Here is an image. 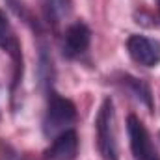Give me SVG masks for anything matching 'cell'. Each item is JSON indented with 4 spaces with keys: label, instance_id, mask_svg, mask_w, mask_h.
Wrapping results in <instances>:
<instances>
[{
    "label": "cell",
    "instance_id": "cell-11",
    "mask_svg": "<svg viewBox=\"0 0 160 160\" xmlns=\"http://www.w3.org/2000/svg\"><path fill=\"white\" fill-rule=\"evenodd\" d=\"M6 4H8V6L15 11V15H17V17H21L24 22L32 24L34 28H39V26H38V22L32 19V15H30L28 8H26V4H24V0H6Z\"/></svg>",
    "mask_w": 160,
    "mask_h": 160
},
{
    "label": "cell",
    "instance_id": "cell-1",
    "mask_svg": "<svg viewBox=\"0 0 160 160\" xmlns=\"http://www.w3.org/2000/svg\"><path fill=\"white\" fill-rule=\"evenodd\" d=\"M77 116H78V112H77V106L71 99L60 95L54 88L47 91V110H45L43 123H41L43 134L47 138L52 140L60 132L73 128Z\"/></svg>",
    "mask_w": 160,
    "mask_h": 160
},
{
    "label": "cell",
    "instance_id": "cell-7",
    "mask_svg": "<svg viewBox=\"0 0 160 160\" xmlns=\"http://www.w3.org/2000/svg\"><path fill=\"white\" fill-rule=\"evenodd\" d=\"M78 157V134L75 128H67L52 138L50 145L43 151V160H77Z\"/></svg>",
    "mask_w": 160,
    "mask_h": 160
},
{
    "label": "cell",
    "instance_id": "cell-9",
    "mask_svg": "<svg viewBox=\"0 0 160 160\" xmlns=\"http://www.w3.org/2000/svg\"><path fill=\"white\" fill-rule=\"evenodd\" d=\"M47 22L56 30L73 11V0H41Z\"/></svg>",
    "mask_w": 160,
    "mask_h": 160
},
{
    "label": "cell",
    "instance_id": "cell-6",
    "mask_svg": "<svg viewBox=\"0 0 160 160\" xmlns=\"http://www.w3.org/2000/svg\"><path fill=\"white\" fill-rule=\"evenodd\" d=\"M91 45V30L84 21H75L69 24L62 38V52L67 60H77L88 52Z\"/></svg>",
    "mask_w": 160,
    "mask_h": 160
},
{
    "label": "cell",
    "instance_id": "cell-5",
    "mask_svg": "<svg viewBox=\"0 0 160 160\" xmlns=\"http://www.w3.org/2000/svg\"><path fill=\"white\" fill-rule=\"evenodd\" d=\"M127 52L136 62L138 65L143 67H157L160 63V41L142 36V34H132L127 39Z\"/></svg>",
    "mask_w": 160,
    "mask_h": 160
},
{
    "label": "cell",
    "instance_id": "cell-12",
    "mask_svg": "<svg viewBox=\"0 0 160 160\" xmlns=\"http://www.w3.org/2000/svg\"><path fill=\"white\" fill-rule=\"evenodd\" d=\"M4 160H26L22 155H19V153H15L11 147H8V145H4Z\"/></svg>",
    "mask_w": 160,
    "mask_h": 160
},
{
    "label": "cell",
    "instance_id": "cell-4",
    "mask_svg": "<svg viewBox=\"0 0 160 160\" xmlns=\"http://www.w3.org/2000/svg\"><path fill=\"white\" fill-rule=\"evenodd\" d=\"M127 134H128V145L132 157L136 160H160V155L151 140L149 130L134 114L127 118Z\"/></svg>",
    "mask_w": 160,
    "mask_h": 160
},
{
    "label": "cell",
    "instance_id": "cell-3",
    "mask_svg": "<svg viewBox=\"0 0 160 160\" xmlns=\"http://www.w3.org/2000/svg\"><path fill=\"white\" fill-rule=\"evenodd\" d=\"M0 48L11 58L13 63V75H11V101L15 102L17 89L22 84V73H24V58H22V45L17 38L6 11L0 8Z\"/></svg>",
    "mask_w": 160,
    "mask_h": 160
},
{
    "label": "cell",
    "instance_id": "cell-2",
    "mask_svg": "<svg viewBox=\"0 0 160 160\" xmlns=\"http://www.w3.org/2000/svg\"><path fill=\"white\" fill-rule=\"evenodd\" d=\"M95 140L102 160H119L118 132H116V106L110 97H104L95 118Z\"/></svg>",
    "mask_w": 160,
    "mask_h": 160
},
{
    "label": "cell",
    "instance_id": "cell-10",
    "mask_svg": "<svg viewBox=\"0 0 160 160\" xmlns=\"http://www.w3.org/2000/svg\"><path fill=\"white\" fill-rule=\"evenodd\" d=\"M38 75L39 82L45 88V91L52 89V80H54V63H52V56L47 52L45 47H41L39 50V65H38Z\"/></svg>",
    "mask_w": 160,
    "mask_h": 160
},
{
    "label": "cell",
    "instance_id": "cell-13",
    "mask_svg": "<svg viewBox=\"0 0 160 160\" xmlns=\"http://www.w3.org/2000/svg\"><path fill=\"white\" fill-rule=\"evenodd\" d=\"M158 17H160V0H158Z\"/></svg>",
    "mask_w": 160,
    "mask_h": 160
},
{
    "label": "cell",
    "instance_id": "cell-14",
    "mask_svg": "<svg viewBox=\"0 0 160 160\" xmlns=\"http://www.w3.org/2000/svg\"><path fill=\"white\" fill-rule=\"evenodd\" d=\"M158 138H160V132H158Z\"/></svg>",
    "mask_w": 160,
    "mask_h": 160
},
{
    "label": "cell",
    "instance_id": "cell-8",
    "mask_svg": "<svg viewBox=\"0 0 160 160\" xmlns=\"http://www.w3.org/2000/svg\"><path fill=\"white\" fill-rule=\"evenodd\" d=\"M116 84L119 86L121 89H125L128 95H132L140 104H143L147 108L149 114L155 112V101H153V93H151V88L143 82V80L136 78L128 73H119L116 77Z\"/></svg>",
    "mask_w": 160,
    "mask_h": 160
}]
</instances>
